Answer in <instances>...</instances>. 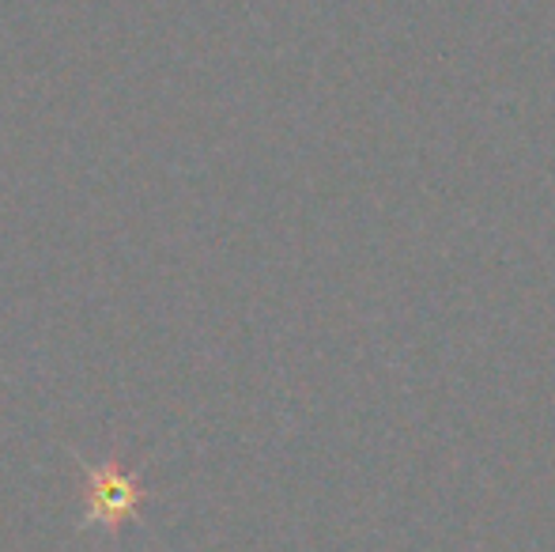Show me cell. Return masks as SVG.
Here are the masks:
<instances>
[{
	"label": "cell",
	"mask_w": 555,
	"mask_h": 552,
	"mask_svg": "<svg viewBox=\"0 0 555 552\" xmlns=\"http://www.w3.org/2000/svg\"><path fill=\"white\" fill-rule=\"evenodd\" d=\"M137 485H132L125 473H106V477H95L91 480V508L103 523H121V518L132 515L137 508Z\"/></svg>",
	"instance_id": "1"
}]
</instances>
